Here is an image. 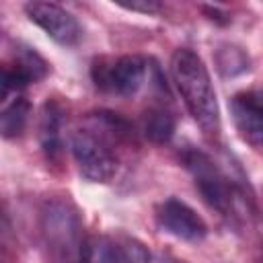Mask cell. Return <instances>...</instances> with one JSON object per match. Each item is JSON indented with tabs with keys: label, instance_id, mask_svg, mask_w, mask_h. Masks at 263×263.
I'll list each match as a JSON object with an SVG mask.
<instances>
[{
	"label": "cell",
	"instance_id": "obj_1",
	"mask_svg": "<svg viewBox=\"0 0 263 263\" xmlns=\"http://www.w3.org/2000/svg\"><path fill=\"white\" fill-rule=\"evenodd\" d=\"M129 123L117 113L99 111L86 117V125L72 134V156L84 179L107 183L117 171L115 146L129 138Z\"/></svg>",
	"mask_w": 263,
	"mask_h": 263
},
{
	"label": "cell",
	"instance_id": "obj_2",
	"mask_svg": "<svg viewBox=\"0 0 263 263\" xmlns=\"http://www.w3.org/2000/svg\"><path fill=\"white\" fill-rule=\"evenodd\" d=\"M173 82L195 123L210 138L220 134V109L216 90L203 60L189 47H179L171 58Z\"/></svg>",
	"mask_w": 263,
	"mask_h": 263
},
{
	"label": "cell",
	"instance_id": "obj_3",
	"mask_svg": "<svg viewBox=\"0 0 263 263\" xmlns=\"http://www.w3.org/2000/svg\"><path fill=\"white\" fill-rule=\"evenodd\" d=\"M39 232L47 263H82L86 249L82 220L68 199L45 201L39 216Z\"/></svg>",
	"mask_w": 263,
	"mask_h": 263
},
{
	"label": "cell",
	"instance_id": "obj_4",
	"mask_svg": "<svg viewBox=\"0 0 263 263\" xmlns=\"http://www.w3.org/2000/svg\"><path fill=\"white\" fill-rule=\"evenodd\" d=\"M181 162L185 164V168L191 173L201 197L208 201L210 208H214L218 214L230 218L234 214V203H236V195L238 189L232 183V179H228V175L212 160L210 154H205L199 148H185L181 152Z\"/></svg>",
	"mask_w": 263,
	"mask_h": 263
},
{
	"label": "cell",
	"instance_id": "obj_5",
	"mask_svg": "<svg viewBox=\"0 0 263 263\" xmlns=\"http://www.w3.org/2000/svg\"><path fill=\"white\" fill-rule=\"evenodd\" d=\"M148 68L150 66L142 55L97 58L90 66V78L103 92L129 97L144 84Z\"/></svg>",
	"mask_w": 263,
	"mask_h": 263
},
{
	"label": "cell",
	"instance_id": "obj_6",
	"mask_svg": "<svg viewBox=\"0 0 263 263\" xmlns=\"http://www.w3.org/2000/svg\"><path fill=\"white\" fill-rule=\"evenodd\" d=\"M148 247L127 234L99 236L86 242L82 263H150Z\"/></svg>",
	"mask_w": 263,
	"mask_h": 263
},
{
	"label": "cell",
	"instance_id": "obj_7",
	"mask_svg": "<svg viewBox=\"0 0 263 263\" xmlns=\"http://www.w3.org/2000/svg\"><path fill=\"white\" fill-rule=\"evenodd\" d=\"M27 16L60 45H76L82 37L80 23L72 12L53 2H27Z\"/></svg>",
	"mask_w": 263,
	"mask_h": 263
},
{
	"label": "cell",
	"instance_id": "obj_8",
	"mask_svg": "<svg viewBox=\"0 0 263 263\" xmlns=\"http://www.w3.org/2000/svg\"><path fill=\"white\" fill-rule=\"evenodd\" d=\"M230 113L238 136L255 146L263 148V88H247L230 99Z\"/></svg>",
	"mask_w": 263,
	"mask_h": 263
},
{
	"label": "cell",
	"instance_id": "obj_9",
	"mask_svg": "<svg viewBox=\"0 0 263 263\" xmlns=\"http://www.w3.org/2000/svg\"><path fill=\"white\" fill-rule=\"evenodd\" d=\"M49 72V64L29 45H16L14 58L2 68V99L23 92L25 86L43 80Z\"/></svg>",
	"mask_w": 263,
	"mask_h": 263
},
{
	"label": "cell",
	"instance_id": "obj_10",
	"mask_svg": "<svg viewBox=\"0 0 263 263\" xmlns=\"http://www.w3.org/2000/svg\"><path fill=\"white\" fill-rule=\"evenodd\" d=\"M156 222L164 232L181 240L195 242L208 234V226L203 218L177 197H168L156 208Z\"/></svg>",
	"mask_w": 263,
	"mask_h": 263
},
{
	"label": "cell",
	"instance_id": "obj_11",
	"mask_svg": "<svg viewBox=\"0 0 263 263\" xmlns=\"http://www.w3.org/2000/svg\"><path fill=\"white\" fill-rule=\"evenodd\" d=\"M64 125H66V107L47 99L39 113V144L47 162H60L64 154Z\"/></svg>",
	"mask_w": 263,
	"mask_h": 263
},
{
	"label": "cell",
	"instance_id": "obj_12",
	"mask_svg": "<svg viewBox=\"0 0 263 263\" xmlns=\"http://www.w3.org/2000/svg\"><path fill=\"white\" fill-rule=\"evenodd\" d=\"M2 113H0V132L6 140L18 138L25 127H27V119H29V101L23 97V92L10 95L2 99Z\"/></svg>",
	"mask_w": 263,
	"mask_h": 263
},
{
	"label": "cell",
	"instance_id": "obj_13",
	"mask_svg": "<svg viewBox=\"0 0 263 263\" xmlns=\"http://www.w3.org/2000/svg\"><path fill=\"white\" fill-rule=\"evenodd\" d=\"M142 125H144V134H146L148 140H152L154 144H164L175 134L177 117L166 105L158 103V105H150L144 111Z\"/></svg>",
	"mask_w": 263,
	"mask_h": 263
},
{
	"label": "cell",
	"instance_id": "obj_14",
	"mask_svg": "<svg viewBox=\"0 0 263 263\" xmlns=\"http://www.w3.org/2000/svg\"><path fill=\"white\" fill-rule=\"evenodd\" d=\"M224 53L228 55L226 60H218L220 64V70L224 74H236V72H242L245 68H249V58L238 49V47H228L224 49Z\"/></svg>",
	"mask_w": 263,
	"mask_h": 263
},
{
	"label": "cell",
	"instance_id": "obj_15",
	"mask_svg": "<svg viewBox=\"0 0 263 263\" xmlns=\"http://www.w3.org/2000/svg\"><path fill=\"white\" fill-rule=\"evenodd\" d=\"M119 6H123L127 10H136V12H146V14H152V12H158L160 10V4L158 2H152V0H144V2H119Z\"/></svg>",
	"mask_w": 263,
	"mask_h": 263
},
{
	"label": "cell",
	"instance_id": "obj_16",
	"mask_svg": "<svg viewBox=\"0 0 263 263\" xmlns=\"http://www.w3.org/2000/svg\"><path fill=\"white\" fill-rule=\"evenodd\" d=\"M201 10L208 14V18H210V21H216V23H220V25L230 23V14H228V12H224V10H220L218 6H201Z\"/></svg>",
	"mask_w": 263,
	"mask_h": 263
}]
</instances>
